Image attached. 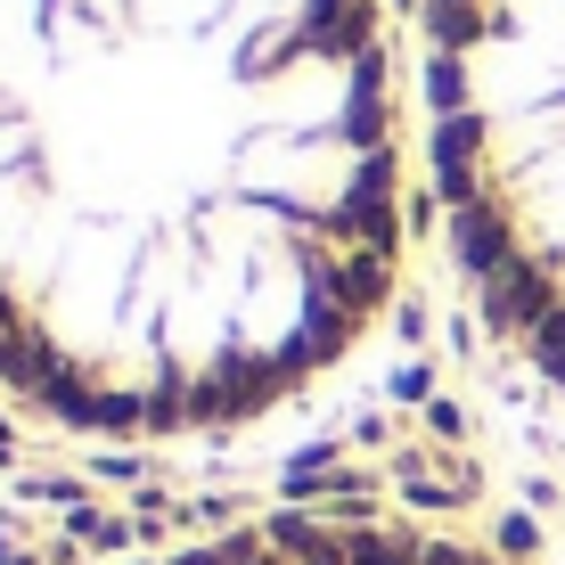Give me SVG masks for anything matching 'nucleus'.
I'll return each mask as SVG.
<instances>
[{
	"mask_svg": "<svg viewBox=\"0 0 565 565\" xmlns=\"http://www.w3.org/2000/svg\"><path fill=\"white\" fill-rule=\"evenodd\" d=\"M402 279L385 0H0V394L222 435Z\"/></svg>",
	"mask_w": 565,
	"mask_h": 565,
	"instance_id": "nucleus-1",
	"label": "nucleus"
},
{
	"mask_svg": "<svg viewBox=\"0 0 565 565\" xmlns=\"http://www.w3.org/2000/svg\"><path fill=\"white\" fill-rule=\"evenodd\" d=\"M426 156L483 320L565 394V0H426Z\"/></svg>",
	"mask_w": 565,
	"mask_h": 565,
	"instance_id": "nucleus-2",
	"label": "nucleus"
},
{
	"mask_svg": "<svg viewBox=\"0 0 565 565\" xmlns=\"http://www.w3.org/2000/svg\"><path fill=\"white\" fill-rule=\"evenodd\" d=\"M164 565H516V557L402 516H263L189 541Z\"/></svg>",
	"mask_w": 565,
	"mask_h": 565,
	"instance_id": "nucleus-3",
	"label": "nucleus"
}]
</instances>
